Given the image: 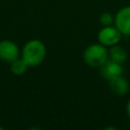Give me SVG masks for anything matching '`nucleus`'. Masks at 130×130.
<instances>
[{"mask_svg": "<svg viewBox=\"0 0 130 130\" xmlns=\"http://www.w3.org/2000/svg\"><path fill=\"white\" fill-rule=\"evenodd\" d=\"M47 49L45 44L40 40H30L22 48L21 58L28 67L39 66L45 59Z\"/></svg>", "mask_w": 130, "mask_h": 130, "instance_id": "nucleus-1", "label": "nucleus"}, {"mask_svg": "<svg viewBox=\"0 0 130 130\" xmlns=\"http://www.w3.org/2000/svg\"><path fill=\"white\" fill-rule=\"evenodd\" d=\"M108 59L109 50L101 43L89 45L83 52V60L90 67H101Z\"/></svg>", "mask_w": 130, "mask_h": 130, "instance_id": "nucleus-2", "label": "nucleus"}, {"mask_svg": "<svg viewBox=\"0 0 130 130\" xmlns=\"http://www.w3.org/2000/svg\"><path fill=\"white\" fill-rule=\"evenodd\" d=\"M122 32L117 28V26L108 25L103 26V28L98 34V40L99 43L106 47H112L114 45H117L120 43L122 39Z\"/></svg>", "mask_w": 130, "mask_h": 130, "instance_id": "nucleus-3", "label": "nucleus"}, {"mask_svg": "<svg viewBox=\"0 0 130 130\" xmlns=\"http://www.w3.org/2000/svg\"><path fill=\"white\" fill-rule=\"evenodd\" d=\"M17 58H19L18 46L10 40L1 41L0 42V59L4 62L11 63Z\"/></svg>", "mask_w": 130, "mask_h": 130, "instance_id": "nucleus-4", "label": "nucleus"}, {"mask_svg": "<svg viewBox=\"0 0 130 130\" xmlns=\"http://www.w3.org/2000/svg\"><path fill=\"white\" fill-rule=\"evenodd\" d=\"M123 36H130V5L122 7L115 14V23Z\"/></svg>", "mask_w": 130, "mask_h": 130, "instance_id": "nucleus-5", "label": "nucleus"}, {"mask_svg": "<svg viewBox=\"0 0 130 130\" xmlns=\"http://www.w3.org/2000/svg\"><path fill=\"white\" fill-rule=\"evenodd\" d=\"M123 67L122 64L115 62L111 59H108L102 66H101V74L105 79L111 80L117 76L122 75Z\"/></svg>", "mask_w": 130, "mask_h": 130, "instance_id": "nucleus-6", "label": "nucleus"}, {"mask_svg": "<svg viewBox=\"0 0 130 130\" xmlns=\"http://www.w3.org/2000/svg\"><path fill=\"white\" fill-rule=\"evenodd\" d=\"M109 85L111 90L117 95H125L129 90V83L122 75L109 80Z\"/></svg>", "mask_w": 130, "mask_h": 130, "instance_id": "nucleus-7", "label": "nucleus"}, {"mask_svg": "<svg viewBox=\"0 0 130 130\" xmlns=\"http://www.w3.org/2000/svg\"><path fill=\"white\" fill-rule=\"evenodd\" d=\"M127 57H128L127 51L123 47L118 46V44L110 47V49H109V59L122 64L127 60Z\"/></svg>", "mask_w": 130, "mask_h": 130, "instance_id": "nucleus-8", "label": "nucleus"}, {"mask_svg": "<svg viewBox=\"0 0 130 130\" xmlns=\"http://www.w3.org/2000/svg\"><path fill=\"white\" fill-rule=\"evenodd\" d=\"M28 66L22 58H17L10 63V71L14 75H22L26 72Z\"/></svg>", "mask_w": 130, "mask_h": 130, "instance_id": "nucleus-9", "label": "nucleus"}, {"mask_svg": "<svg viewBox=\"0 0 130 130\" xmlns=\"http://www.w3.org/2000/svg\"><path fill=\"white\" fill-rule=\"evenodd\" d=\"M100 22L103 26L113 25L115 23V15H113L111 12H104L100 16Z\"/></svg>", "mask_w": 130, "mask_h": 130, "instance_id": "nucleus-10", "label": "nucleus"}, {"mask_svg": "<svg viewBox=\"0 0 130 130\" xmlns=\"http://www.w3.org/2000/svg\"><path fill=\"white\" fill-rule=\"evenodd\" d=\"M126 112H127V116L130 118V100H129L128 103H127V106H126Z\"/></svg>", "mask_w": 130, "mask_h": 130, "instance_id": "nucleus-11", "label": "nucleus"}, {"mask_svg": "<svg viewBox=\"0 0 130 130\" xmlns=\"http://www.w3.org/2000/svg\"><path fill=\"white\" fill-rule=\"evenodd\" d=\"M0 130H3V128H2V127H0Z\"/></svg>", "mask_w": 130, "mask_h": 130, "instance_id": "nucleus-12", "label": "nucleus"}]
</instances>
